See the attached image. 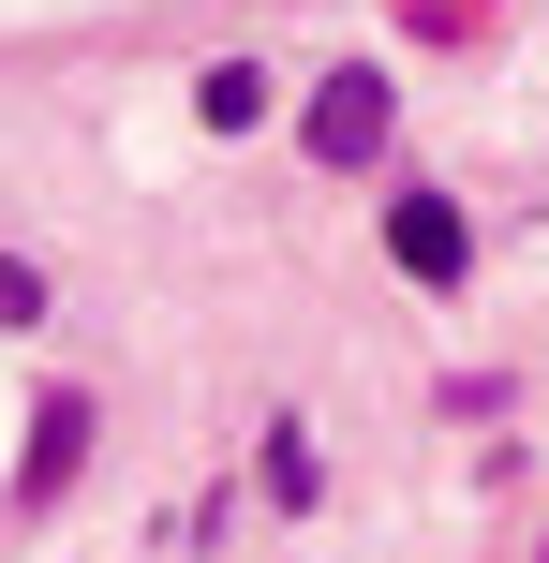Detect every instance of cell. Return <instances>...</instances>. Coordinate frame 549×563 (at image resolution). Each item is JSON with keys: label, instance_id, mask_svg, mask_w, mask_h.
I'll list each match as a JSON object with an SVG mask.
<instances>
[{"label": "cell", "instance_id": "cell-3", "mask_svg": "<svg viewBox=\"0 0 549 563\" xmlns=\"http://www.w3.org/2000/svg\"><path fill=\"white\" fill-rule=\"evenodd\" d=\"M75 460H89V400L45 386V416H30V505H59V489H75Z\"/></svg>", "mask_w": 549, "mask_h": 563}, {"label": "cell", "instance_id": "cell-2", "mask_svg": "<svg viewBox=\"0 0 549 563\" xmlns=\"http://www.w3.org/2000/svg\"><path fill=\"white\" fill-rule=\"evenodd\" d=\"M386 253H402L416 282H461V267H475V223H461L446 194H402V208H386Z\"/></svg>", "mask_w": 549, "mask_h": 563}, {"label": "cell", "instance_id": "cell-5", "mask_svg": "<svg viewBox=\"0 0 549 563\" xmlns=\"http://www.w3.org/2000/svg\"><path fill=\"white\" fill-rule=\"evenodd\" d=\"M30 311H45V282H30L15 253H0V327H30Z\"/></svg>", "mask_w": 549, "mask_h": 563}, {"label": "cell", "instance_id": "cell-6", "mask_svg": "<svg viewBox=\"0 0 549 563\" xmlns=\"http://www.w3.org/2000/svg\"><path fill=\"white\" fill-rule=\"evenodd\" d=\"M402 15H475V0H402Z\"/></svg>", "mask_w": 549, "mask_h": 563}, {"label": "cell", "instance_id": "cell-4", "mask_svg": "<svg viewBox=\"0 0 549 563\" xmlns=\"http://www.w3.org/2000/svg\"><path fill=\"white\" fill-rule=\"evenodd\" d=\"M194 104H208V134H253V119H267V75H253V59H208Z\"/></svg>", "mask_w": 549, "mask_h": 563}, {"label": "cell", "instance_id": "cell-1", "mask_svg": "<svg viewBox=\"0 0 549 563\" xmlns=\"http://www.w3.org/2000/svg\"><path fill=\"white\" fill-rule=\"evenodd\" d=\"M297 148H312V164H372V148H386V75H372V59H342V75L297 104Z\"/></svg>", "mask_w": 549, "mask_h": 563}]
</instances>
